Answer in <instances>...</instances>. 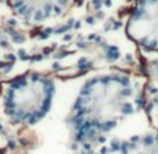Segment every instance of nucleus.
Wrapping results in <instances>:
<instances>
[{
    "instance_id": "f257e3e1",
    "label": "nucleus",
    "mask_w": 158,
    "mask_h": 154,
    "mask_svg": "<svg viewBox=\"0 0 158 154\" xmlns=\"http://www.w3.org/2000/svg\"><path fill=\"white\" fill-rule=\"evenodd\" d=\"M53 92V81L48 76L31 71L10 83L6 94L7 107L15 116L34 122L46 112Z\"/></svg>"
},
{
    "instance_id": "f03ea898",
    "label": "nucleus",
    "mask_w": 158,
    "mask_h": 154,
    "mask_svg": "<svg viewBox=\"0 0 158 154\" xmlns=\"http://www.w3.org/2000/svg\"><path fill=\"white\" fill-rule=\"evenodd\" d=\"M125 34L146 53H158V0H136L127 11Z\"/></svg>"
},
{
    "instance_id": "7ed1b4c3",
    "label": "nucleus",
    "mask_w": 158,
    "mask_h": 154,
    "mask_svg": "<svg viewBox=\"0 0 158 154\" xmlns=\"http://www.w3.org/2000/svg\"><path fill=\"white\" fill-rule=\"evenodd\" d=\"M74 0H7L9 9L20 21L41 25L63 17Z\"/></svg>"
},
{
    "instance_id": "20e7f679",
    "label": "nucleus",
    "mask_w": 158,
    "mask_h": 154,
    "mask_svg": "<svg viewBox=\"0 0 158 154\" xmlns=\"http://www.w3.org/2000/svg\"><path fill=\"white\" fill-rule=\"evenodd\" d=\"M126 154H140V153H139V151L136 150V148H130V150H129Z\"/></svg>"
},
{
    "instance_id": "39448f33",
    "label": "nucleus",
    "mask_w": 158,
    "mask_h": 154,
    "mask_svg": "<svg viewBox=\"0 0 158 154\" xmlns=\"http://www.w3.org/2000/svg\"><path fill=\"white\" fill-rule=\"evenodd\" d=\"M110 154H122V153H120V151H112Z\"/></svg>"
},
{
    "instance_id": "423d86ee",
    "label": "nucleus",
    "mask_w": 158,
    "mask_h": 154,
    "mask_svg": "<svg viewBox=\"0 0 158 154\" xmlns=\"http://www.w3.org/2000/svg\"><path fill=\"white\" fill-rule=\"evenodd\" d=\"M155 154H158V153H155Z\"/></svg>"
}]
</instances>
